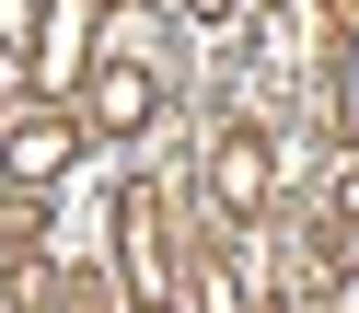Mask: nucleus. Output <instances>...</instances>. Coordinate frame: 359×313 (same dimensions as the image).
I'll list each match as a JSON object with an SVG mask.
<instances>
[{"label":"nucleus","instance_id":"nucleus-5","mask_svg":"<svg viewBox=\"0 0 359 313\" xmlns=\"http://www.w3.org/2000/svg\"><path fill=\"white\" fill-rule=\"evenodd\" d=\"M81 128H116V140H128V128H151V70H128V58H116V70L93 81V116H81Z\"/></svg>","mask_w":359,"mask_h":313},{"label":"nucleus","instance_id":"nucleus-4","mask_svg":"<svg viewBox=\"0 0 359 313\" xmlns=\"http://www.w3.org/2000/svg\"><path fill=\"white\" fill-rule=\"evenodd\" d=\"M81 35H93V0H58V12H47V35H35V93H58V81H70Z\"/></svg>","mask_w":359,"mask_h":313},{"label":"nucleus","instance_id":"nucleus-3","mask_svg":"<svg viewBox=\"0 0 359 313\" xmlns=\"http://www.w3.org/2000/svg\"><path fill=\"white\" fill-rule=\"evenodd\" d=\"M209 197H220L232 220L266 209V140H255V128H220V140H209Z\"/></svg>","mask_w":359,"mask_h":313},{"label":"nucleus","instance_id":"nucleus-2","mask_svg":"<svg viewBox=\"0 0 359 313\" xmlns=\"http://www.w3.org/2000/svg\"><path fill=\"white\" fill-rule=\"evenodd\" d=\"M70 151H81V116H24L12 140H0V174H12V186H58Z\"/></svg>","mask_w":359,"mask_h":313},{"label":"nucleus","instance_id":"nucleus-6","mask_svg":"<svg viewBox=\"0 0 359 313\" xmlns=\"http://www.w3.org/2000/svg\"><path fill=\"white\" fill-rule=\"evenodd\" d=\"M186 12H197V24H220V12H232V0H186Z\"/></svg>","mask_w":359,"mask_h":313},{"label":"nucleus","instance_id":"nucleus-1","mask_svg":"<svg viewBox=\"0 0 359 313\" xmlns=\"http://www.w3.org/2000/svg\"><path fill=\"white\" fill-rule=\"evenodd\" d=\"M116 255H128V290H140L151 313L186 290V279H174V220H163V197H151V186H128V209H116Z\"/></svg>","mask_w":359,"mask_h":313}]
</instances>
